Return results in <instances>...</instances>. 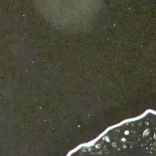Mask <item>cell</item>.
Here are the masks:
<instances>
[{
    "label": "cell",
    "mask_w": 156,
    "mask_h": 156,
    "mask_svg": "<svg viewBox=\"0 0 156 156\" xmlns=\"http://www.w3.org/2000/svg\"><path fill=\"white\" fill-rule=\"evenodd\" d=\"M66 156H156V110L147 109L108 127Z\"/></svg>",
    "instance_id": "1"
}]
</instances>
